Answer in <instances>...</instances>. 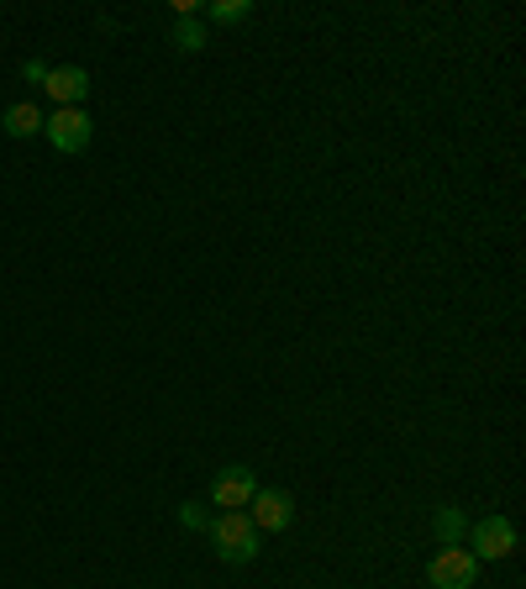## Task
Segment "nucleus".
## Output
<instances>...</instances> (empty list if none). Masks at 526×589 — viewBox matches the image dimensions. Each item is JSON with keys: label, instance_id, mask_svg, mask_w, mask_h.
Instances as JSON below:
<instances>
[{"label": "nucleus", "instance_id": "f257e3e1", "mask_svg": "<svg viewBox=\"0 0 526 589\" xmlns=\"http://www.w3.org/2000/svg\"><path fill=\"white\" fill-rule=\"evenodd\" d=\"M211 543H216V558L221 564H253L259 558V526L248 521V511H216L211 516Z\"/></svg>", "mask_w": 526, "mask_h": 589}, {"label": "nucleus", "instance_id": "f03ea898", "mask_svg": "<svg viewBox=\"0 0 526 589\" xmlns=\"http://www.w3.org/2000/svg\"><path fill=\"white\" fill-rule=\"evenodd\" d=\"M427 579H431V589H474L479 558L469 547H442V553L427 564Z\"/></svg>", "mask_w": 526, "mask_h": 589}, {"label": "nucleus", "instance_id": "7ed1b4c3", "mask_svg": "<svg viewBox=\"0 0 526 589\" xmlns=\"http://www.w3.org/2000/svg\"><path fill=\"white\" fill-rule=\"evenodd\" d=\"M43 138H48L58 153H85L90 138H96V121L85 117L79 106H64V111H53V121H43Z\"/></svg>", "mask_w": 526, "mask_h": 589}, {"label": "nucleus", "instance_id": "20e7f679", "mask_svg": "<svg viewBox=\"0 0 526 589\" xmlns=\"http://www.w3.org/2000/svg\"><path fill=\"white\" fill-rule=\"evenodd\" d=\"M253 490H259V473L248 469V463H227V469L211 479V505H221V511H248Z\"/></svg>", "mask_w": 526, "mask_h": 589}, {"label": "nucleus", "instance_id": "39448f33", "mask_svg": "<svg viewBox=\"0 0 526 589\" xmlns=\"http://www.w3.org/2000/svg\"><path fill=\"white\" fill-rule=\"evenodd\" d=\"M248 521L259 526V532H285L289 521H295V500L285 495V490H253V500H248Z\"/></svg>", "mask_w": 526, "mask_h": 589}, {"label": "nucleus", "instance_id": "423d86ee", "mask_svg": "<svg viewBox=\"0 0 526 589\" xmlns=\"http://www.w3.org/2000/svg\"><path fill=\"white\" fill-rule=\"evenodd\" d=\"M469 543H474V558H511L516 553V526L505 516H484L469 526Z\"/></svg>", "mask_w": 526, "mask_h": 589}, {"label": "nucleus", "instance_id": "0eeeda50", "mask_svg": "<svg viewBox=\"0 0 526 589\" xmlns=\"http://www.w3.org/2000/svg\"><path fill=\"white\" fill-rule=\"evenodd\" d=\"M43 90H48L53 100H58V111H64V106H79V100L90 95V74L79 69V64H64V69H48Z\"/></svg>", "mask_w": 526, "mask_h": 589}, {"label": "nucleus", "instance_id": "6e6552de", "mask_svg": "<svg viewBox=\"0 0 526 589\" xmlns=\"http://www.w3.org/2000/svg\"><path fill=\"white\" fill-rule=\"evenodd\" d=\"M0 127H6L11 138H37V132H43V111H37L32 100H17V106L0 117Z\"/></svg>", "mask_w": 526, "mask_h": 589}, {"label": "nucleus", "instance_id": "1a4fd4ad", "mask_svg": "<svg viewBox=\"0 0 526 589\" xmlns=\"http://www.w3.org/2000/svg\"><path fill=\"white\" fill-rule=\"evenodd\" d=\"M168 43L179 47V53H200V47H206V26L195 22V17H174V26H168Z\"/></svg>", "mask_w": 526, "mask_h": 589}, {"label": "nucleus", "instance_id": "9d476101", "mask_svg": "<svg viewBox=\"0 0 526 589\" xmlns=\"http://www.w3.org/2000/svg\"><path fill=\"white\" fill-rule=\"evenodd\" d=\"M431 526H437V543H442V547H458V537L469 532V521H463V511H458V505H442Z\"/></svg>", "mask_w": 526, "mask_h": 589}, {"label": "nucleus", "instance_id": "9b49d317", "mask_svg": "<svg viewBox=\"0 0 526 589\" xmlns=\"http://www.w3.org/2000/svg\"><path fill=\"white\" fill-rule=\"evenodd\" d=\"M248 17H253L248 0H216L211 6V22H248Z\"/></svg>", "mask_w": 526, "mask_h": 589}, {"label": "nucleus", "instance_id": "f8f14e48", "mask_svg": "<svg viewBox=\"0 0 526 589\" xmlns=\"http://www.w3.org/2000/svg\"><path fill=\"white\" fill-rule=\"evenodd\" d=\"M179 521H185L190 532H200V526H211V516H206V505H200V500H185V505H179Z\"/></svg>", "mask_w": 526, "mask_h": 589}, {"label": "nucleus", "instance_id": "ddd939ff", "mask_svg": "<svg viewBox=\"0 0 526 589\" xmlns=\"http://www.w3.org/2000/svg\"><path fill=\"white\" fill-rule=\"evenodd\" d=\"M22 74H26V85H43V79H48V64H43V58H26Z\"/></svg>", "mask_w": 526, "mask_h": 589}]
</instances>
